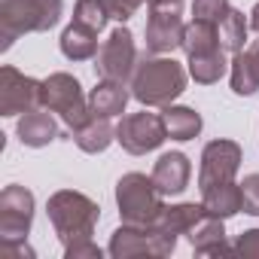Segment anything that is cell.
Listing matches in <instances>:
<instances>
[{"label":"cell","mask_w":259,"mask_h":259,"mask_svg":"<svg viewBox=\"0 0 259 259\" xmlns=\"http://www.w3.org/2000/svg\"><path fill=\"white\" fill-rule=\"evenodd\" d=\"M34 223V192L13 183L0 192V241L28 238Z\"/></svg>","instance_id":"10"},{"label":"cell","mask_w":259,"mask_h":259,"mask_svg":"<svg viewBox=\"0 0 259 259\" xmlns=\"http://www.w3.org/2000/svg\"><path fill=\"white\" fill-rule=\"evenodd\" d=\"M16 135H19V141H22L25 147L40 150V147H49V144L58 138V122L52 119V110L37 107V110L25 113V116L19 119Z\"/></svg>","instance_id":"15"},{"label":"cell","mask_w":259,"mask_h":259,"mask_svg":"<svg viewBox=\"0 0 259 259\" xmlns=\"http://www.w3.org/2000/svg\"><path fill=\"white\" fill-rule=\"evenodd\" d=\"M247 34H250V19H244L241 10H229L226 19L220 22V43L226 52H241L244 43H247Z\"/></svg>","instance_id":"25"},{"label":"cell","mask_w":259,"mask_h":259,"mask_svg":"<svg viewBox=\"0 0 259 259\" xmlns=\"http://www.w3.org/2000/svg\"><path fill=\"white\" fill-rule=\"evenodd\" d=\"M0 259H34V250L28 247V241H25V238L0 241Z\"/></svg>","instance_id":"32"},{"label":"cell","mask_w":259,"mask_h":259,"mask_svg":"<svg viewBox=\"0 0 259 259\" xmlns=\"http://www.w3.org/2000/svg\"><path fill=\"white\" fill-rule=\"evenodd\" d=\"M43 107V79L25 76L13 64L0 67V116H19Z\"/></svg>","instance_id":"9"},{"label":"cell","mask_w":259,"mask_h":259,"mask_svg":"<svg viewBox=\"0 0 259 259\" xmlns=\"http://www.w3.org/2000/svg\"><path fill=\"white\" fill-rule=\"evenodd\" d=\"M61 52L64 58L70 61H89L98 55V31L79 25V22H70L61 34Z\"/></svg>","instance_id":"19"},{"label":"cell","mask_w":259,"mask_h":259,"mask_svg":"<svg viewBox=\"0 0 259 259\" xmlns=\"http://www.w3.org/2000/svg\"><path fill=\"white\" fill-rule=\"evenodd\" d=\"M141 4H147V0H107V7H110V19H116L119 25L122 22H128L138 10H141Z\"/></svg>","instance_id":"31"},{"label":"cell","mask_w":259,"mask_h":259,"mask_svg":"<svg viewBox=\"0 0 259 259\" xmlns=\"http://www.w3.org/2000/svg\"><path fill=\"white\" fill-rule=\"evenodd\" d=\"M241 198H244V213L259 217V174H247L241 180Z\"/></svg>","instance_id":"28"},{"label":"cell","mask_w":259,"mask_h":259,"mask_svg":"<svg viewBox=\"0 0 259 259\" xmlns=\"http://www.w3.org/2000/svg\"><path fill=\"white\" fill-rule=\"evenodd\" d=\"M229 10H232V7H229V0H195V4H192V19H198V22H210V25L220 28V22L226 19Z\"/></svg>","instance_id":"27"},{"label":"cell","mask_w":259,"mask_h":259,"mask_svg":"<svg viewBox=\"0 0 259 259\" xmlns=\"http://www.w3.org/2000/svg\"><path fill=\"white\" fill-rule=\"evenodd\" d=\"M43 107L58 113L70 132H79V128L95 116L89 98L82 95L79 79L70 76V73H52V76L43 79Z\"/></svg>","instance_id":"6"},{"label":"cell","mask_w":259,"mask_h":259,"mask_svg":"<svg viewBox=\"0 0 259 259\" xmlns=\"http://www.w3.org/2000/svg\"><path fill=\"white\" fill-rule=\"evenodd\" d=\"M116 141L122 144L125 153L132 156H147L153 150H159L168 141V128L165 119L159 113H132V116H122V122L116 125Z\"/></svg>","instance_id":"8"},{"label":"cell","mask_w":259,"mask_h":259,"mask_svg":"<svg viewBox=\"0 0 259 259\" xmlns=\"http://www.w3.org/2000/svg\"><path fill=\"white\" fill-rule=\"evenodd\" d=\"M132 98V92L125 89V82H116V79H101L92 95H89V104H92V113L95 116H122L125 113V104Z\"/></svg>","instance_id":"18"},{"label":"cell","mask_w":259,"mask_h":259,"mask_svg":"<svg viewBox=\"0 0 259 259\" xmlns=\"http://www.w3.org/2000/svg\"><path fill=\"white\" fill-rule=\"evenodd\" d=\"M162 198L165 195L159 192L153 177H147L141 171L125 174L116 183V207H119L122 223H128V226H156L165 210Z\"/></svg>","instance_id":"4"},{"label":"cell","mask_w":259,"mask_h":259,"mask_svg":"<svg viewBox=\"0 0 259 259\" xmlns=\"http://www.w3.org/2000/svg\"><path fill=\"white\" fill-rule=\"evenodd\" d=\"M64 0H0V52H7L22 34L52 31L61 22Z\"/></svg>","instance_id":"2"},{"label":"cell","mask_w":259,"mask_h":259,"mask_svg":"<svg viewBox=\"0 0 259 259\" xmlns=\"http://www.w3.org/2000/svg\"><path fill=\"white\" fill-rule=\"evenodd\" d=\"M201 217H207L204 204L183 201V204H171V207H165L162 217H159V226H162L165 232H171V235H189V229H192Z\"/></svg>","instance_id":"23"},{"label":"cell","mask_w":259,"mask_h":259,"mask_svg":"<svg viewBox=\"0 0 259 259\" xmlns=\"http://www.w3.org/2000/svg\"><path fill=\"white\" fill-rule=\"evenodd\" d=\"M73 141H76V147L82 150V153H104L113 141H116V128L110 125V119L107 116H92L79 132H73Z\"/></svg>","instance_id":"20"},{"label":"cell","mask_w":259,"mask_h":259,"mask_svg":"<svg viewBox=\"0 0 259 259\" xmlns=\"http://www.w3.org/2000/svg\"><path fill=\"white\" fill-rule=\"evenodd\" d=\"M229 70V58H226V49H213V52H204V55H192L189 58V76L201 85H213L220 82V76Z\"/></svg>","instance_id":"24"},{"label":"cell","mask_w":259,"mask_h":259,"mask_svg":"<svg viewBox=\"0 0 259 259\" xmlns=\"http://www.w3.org/2000/svg\"><path fill=\"white\" fill-rule=\"evenodd\" d=\"M153 183L159 186L162 195H180L186 186H189V177H192V165L183 153H162L159 162L153 165Z\"/></svg>","instance_id":"13"},{"label":"cell","mask_w":259,"mask_h":259,"mask_svg":"<svg viewBox=\"0 0 259 259\" xmlns=\"http://www.w3.org/2000/svg\"><path fill=\"white\" fill-rule=\"evenodd\" d=\"M150 10H171V13H180L183 0H147Z\"/></svg>","instance_id":"33"},{"label":"cell","mask_w":259,"mask_h":259,"mask_svg":"<svg viewBox=\"0 0 259 259\" xmlns=\"http://www.w3.org/2000/svg\"><path fill=\"white\" fill-rule=\"evenodd\" d=\"M229 73H232V92L235 95H253L259 92V40L241 52L232 55L229 61Z\"/></svg>","instance_id":"16"},{"label":"cell","mask_w":259,"mask_h":259,"mask_svg":"<svg viewBox=\"0 0 259 259\" xmlns=\"http://www.w3.org/2000/svg\"><path fill=\"white\" fill-rule=\"evenodd\" d=\"M64 256L67 259H101V247L92 238H79L73 244H64Z\"/></svg>","instance_id":"29"},{"label":"cell","mask_w":259,"mask_h":259,"mask_svg":"<svg viewBox=\"0 0 259 259\" xmlns=\"http://www.w3.org/2000/svg\"><path fill=\"white\" fill-rule=\"evenodd\" d=\"M138 49H135V37L125 25H119L98 49L95 55V73L101 79H116V82H128L135 76L138 67Z\"/></svg>","instance_id":"7"},{"label":"cell","mask_w":259,"mask_h":259,"mask_svg":"<svg viewBox=\"0 0 259 259\" xmlns=\"http://www.w3.org/2000/svg\"><path fill=\"white\" fill-rule=\"evenodd\" d=\"M177 247V235L165 232L159 223L156 226H128L122 223L110 235L107 253L113 259H132V256H171Z\"/></svg>","instance_id":"5"},{"label":"cell","mask_w":259,"mask_h":259,"mask_svg":"<svg viewBox=\"0 0 259 259\" xmlns=\"http://www.w3.org/2000/svg\"><path fill=\"white\" fill-rule=\"evenodd\" d=\"M189 244L198 256H235V247L226 244V229L220 217H201L192 229H189Z\"/></svg>","instance_id":"14"},{"label":"cell","mask_w":259,"mask_h":259,"mask_svg":"<svg viewBox=\"0 0 259 259\" xmlns=\"http://www.w3.org/2000/svg\"><path fill=\"white\" fill-rule=\"evenodd\" d=\"M162 119H165V128H168L171 141H192V138L201 135V125H204L201 116L192 107H174V104L165 107Z\"/></svg>","instance_id":"21"},{"label":"cell","mask_w":259,"mask_h":259,"mask_svg":"<svg viewBox=\"0 0 259 259\" xmlns=\"http://www.w3.org/2000/svg\"><path fill=\"white\" fill-rule=\"evenodd\" d=\"M241 168V147L235 141H210L201 150V168H198V189H210L217 183L235 180Z\"/></svg>","instance_id":"11"},{"label":"cell","mask_w":259,"mask_h":259,"mask_svg":"<svg viewBox=\"0 0 259 259\" xmlns=\"http://www.w3.org/2000/svg\"><path fill=\"white\" fill-rule=\"evenodd\" d=\"M201 204L210 217H220V220H229L235 213L244 210V198H241V183L229 180V183H217L210 189L201 192Z\"/></svg>","instance_id":"17"},{"label":"cell","mask_w":259,"mask_h":259,"mask_svg":"<svg viewBox=\"0 0 259 259\" xmlns=\"http://www.w3.org/2000/svg\"><path fill=\"white\" fill-rule=\"evenodd\" d=\"M73 22L92 28V31H104V25L110 22V7H107V0H76V7H73Z\"/></svg>","instance_id":"26"},{"label":"cell","mask_w":259,"mask_h":259,"mask_svg":"<svg viewBox=\"0 0 259 259\" xmlns=\"http://www.w3.org/2000/svg\"><path fill=\"white\" fill-rule=\"evenodd\" d=\"M180 49L186 52V58L204 55V52H213V49H223V43H220V28L210 25V22L192 19V22L186 25V34H183V46H180Z\"/></svg>","instance_id":"22"},{"label":"cell","mask_w":259,"mask_h":259,"mask_svg":"<svg viewBox=\"0 0 259 259\" xmlns=\"http://www.w3.org/2000/svg\"><path fill=\"white\" fill-rule=\"evenodd\" d=\"M235 256H244V259H259V229L241 232V238L235 241Z\"/></svg>","instance_id":"30"},{"label":"cell","mask_w":259,"mask_h":259,"mask_svg":"<svg viewBox=\"0 0 259 259\" xmlns=\"http://www.w3.org/2000/svg\"><path fill=\"white\" fill-rule=\"evenodd\" d=\"M186 92V70L165 55H144L132 76V98L144 107H168Z\"/></svg>","instance_id":"1"},{"label":"cell","mask_w":259,"mask_h":259,"mask_svg":"<svg viewBox=\"0 0 259 259\" xmlns=\"http://www.w3.org/2000/svg\"><path fill=\"white\" fill-rule=\"evenodd\" d=\"M250 31H256V34H259V4L250 10Z\"/></svg>","instance_id":"34"},{"label":"cell","mask_w":259,"mask_h":259,"mask_svg":"<svg viewBox=\"0 0 259 259\" xmlns=\"http://www.w3.org/2000/svg\"><path fill=\"white\" fill-rule=\"evenodd\" d=\"M46 213H49V223H52L55 235L61 238V244L92 238V232L101 220V207L89 195L73 192V189H58L55 195H49Z\"/></svg>","instance_id":"3"},{"label":"cell","mask_w":259,"mask_h":259,"mask_svg":"<svg viewBox=\"0 0 259 259\" xmlns=\"http://www.w3.org/2000/svg\"><path fill=\"white\" fill-rule=\"evenodd\" d=\"M147 49L153 55H168L174 49L183 46V34H186V25L180 19V13H171V10H150V19H147Z\"/></svg>","instance_id":"12"}]
</instances>
